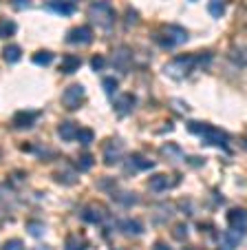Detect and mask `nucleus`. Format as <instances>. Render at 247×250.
I'll return each mask as SVG.
<instances>
[{
    "label": "nucleus",
    "instance_id": "25",
    "mask_svg": "<svg viewBox=\"0 0 247 250\" xmlns=\"http://www.w3.org/2000/svg\"><path fill=\"white\" fill-rule=\"evenodd\" d=\"M124 58H131V53H128V49H117L115 56H113V64L119 66V69H126V64H124Z\"/></svg>",
    "mask_w": 247,
    "mask_h": 250
},
{
    "label": "nucleus",
    "instance_id": "27",
    "mask_svg": "<svg viewBox=\"0 0 247 250\" xmlns=\"http://www.w3.org/2000/svg\"><path fill=\"white\" fill-rule=\"evenodd\" d=\"M115 199L121 204V206H133V204L137 202V197H135L133 193H117V195H115Z\"/></svg>",
    "mask_w": 247,
    "mask_h": 250
},
{
    "label": "nucleus",
    "instance_id": "10",
    "mask_svg": "<svg viewBox=\"0 0 247 250\" xmlns=\"http://www.w3.org/2000/svg\"><path fill=\"white\" fill-rule=\"evenodd\" d=\"M38 111H20V113H16V118H14V124L18 128H29V126H33V122L38 120Z\"/></svg>",
    "mask_w": 247,
    "mask_h": 250
},
{
    "label": "nucleus",
    "instance_id": "35",
    "mask_svg": "<svg viewBox=\"0 0 247 250\" xmlns=\"http://www.w3.org/2000/svg\"><path fill=\"white\" fill-rule=\"evenodd\" d=\"M104 66H106V60H104L102 56H95L93 60H91V69L93 71H102Z\"/></svg>",
    "mask_w": 247,
    "mask_h": 250
},
{
    "label": "nucleus",
    "instance_id": "22",
    "mask_svg": "<svg viewBox=\"0 0 247 250\" xmlns=\"http://www.w3.org/2000/svg\"><path fill=\"white\" fill-rule=\"evenodd\" d=\"M51 60H53V53H49V51H38L36 56H33V64H38V66L51 64Z\"/></svg>",
    "mask_w": 247,
    "mask_h": 250
},
{
    "label": "nucleus",
    "instance_id": "37",
    "mask_svg": "<svg viewBox=\"0 0 247 250\" xmlns=\"http://www.w3.org/2000/svg\"><path fill=\"white\" fill-rule=\"evenodd\" d=\"M190 164L192 166H203V157H190Z\"/></svg>",
    "mask_w": 247,
    "mask_h": 250
},
{
    "label": "nucleus",
    "instance_id": "20",
    "mask_svg": "<svg viewBox=\"0 0 247 250\" xmlns=\"http://www.w3.org/2000/svg\"><path fill=\"white\" fill-rule=\"evenodd\" d=\"M75 140H77L79 144H82V146H89V144H93L95 133L91 131V128H79L77 135H75Z\"/></svg>",
    "mask_w": 247,
    "mask_h": 250
},
{
    "label": "nucleus",
    "instance_id": "34",
    "mask_svg": "<svg viewBox=\"0 0 247 250\" xmlns=\"http://www.w3.org/2000/svg\"><path fill=\"white\" fill-rule=\"evenodd\" d=\"M11 7H14L16 11H24L31 7V0H11Z\"/></svg>",
    "mask_w": 247,
    "mask_h": 250
},
{
    "label": "nucleus",
    "instance_id": "21",
    "mask_svg": "<svg viewBox=\"0 0 247 250\" xmlns=\"http://www.w3.org/2000/svg\"><path fill=\"white\" fill-rule=\"evenodd\" d=\"M16 22H11V20H0V38H11V36H16Z\"/></svg>",
    "mask_w": 247,
    "mask_h": 250
},
{
    "label": "nucleus",
    "instance_id": "32",
    "mask_svg": "<svg viewBox=\"0 0 247 250\" xmlns=\"http://www.w3.org/2000/svg\"><path fill=\"white\" fill-rule=\"evenodd\" d=\"M29 232H31L33 237H42L44 235V226L42 224H38V222H29Z\"/></svg>",
    "mask_w": 247,
    "mask_h": 250
},
{
    "label": "nucleus",
    "instance_id": "12",
    "mask_svg": "<svg viewBox=\"0 0 247 250\" xmlns=\"http://www.w3.org/2000/svg\"><path fill=\"white\" fill-rule=\"evenodd\" d=\"M133 106H135V98H133V95H121V98L115 102V111H117V115H126V113H131Z\"/></svg>",
    "mask_w": 247,
    "mask_h": 250
},
{
    "label": "nucleus",
    "instance_id": "3",
    "mask_svg": "<svg viewBox=\"0 0 247 250\" xmlns=\"http://www.w3.org/2000/svg\"><path fill=\"white\" fill-rule=\"evenodd\" d=\"M84 86L82 84H71V86H66V91H64V95H62V102H64V106L66 109H79L82 106V102H84Z\"/></svg>",
    "mask_w": 247,
    "mask_h": 250
},
{
    "label": "nucleus",
    "instance_id": "30",
    "mask_svg": "<svg viewBox=\"0 0 247 250\" xmlns=\"http://www.w3.org/2000/svg\"><path fill=\"white\" fill-rule=\"evenodd\" d=\"M232 58L241 64H247V47H241V49H234L232 51Z\"/></svg>",
    "mask_w": 247,
    "mask_h": 250
},
{
    "label": "nucleus",
    "instance_id": "11",
    "mask_svg": "<svg viewBox=\"0 0 247 250\" xmlns=\"http://www.w3.org/2000/svg\"><path fill=\"white\" fill-rule=\"evenodd\" d=\"M161 155L166 157L168 162H181L183 160V151L179 144H172V142H168V144H163L161 146Z\"/></svg>",
    "mask_w": 247,
    "mask_h": 250
},
{
    "label": "nucleus",
    "instance_id": "2",
    "mask_svg": "<svg viewBox=\"0 0 247 250\" xmlns=\"http://www.w3.org/2000/svg\"><path fill=\"white\" fill-rule=\"evenodd\" d=\"M89 16H91V20L102 29L113 27V22H115V11H113V7L108 5V2H95L89 9Z\"/></svg>",
    "mask_w": 247,
    "mask_h": 250
},
{
    "label": "nucleus",
    "instance_id": "9",
    "mask_svg": "<svg viewBox=\"0 0 247 250\" xmlns=\"http://www.w3.org/2000/svg\"><path fill=\"white\" fill-rule=\"evenodd\" d=\"M170 186H172V182H170L168 175H152L148 180V188L154 190V193H163V190H168Z\"/></svg>",
    "mask_w": 247,
    "mask_h": 250
},
{
    "label": "nucleus",
    "instance_id": "31",
    "mask_svg": "<svg viewBox=\"0 0 247 250\" xmlns=\"http://www.w3.org/2000/svg\"><path fill=\"white\" fill-rule=\"evenodd\" d=\"M2 250H24V244L20 239H7L2 244Z\"/></svg>",
    "mask_w": 247,
    "mask_h": 250
},
{
    "label": "nucleus",
    "instance_id": "33",
    "mask_svg": "<svg viewBox=\"0 0 247 250\" xmlns=\"http://www.w3.org/2000/svg\"><path fill=\"white\" fill-rule=\"evenodd\" d=\"M102 84H104V91H106L108 95L115 93V89H117V80H115V78H104Z\"/></svg>",
    "mask_w": 247,
    "mask_h": 250
},
{
    "label": "nucleus",
    "instance_id": "29",
    "mask_svg": "<svg viewBox=\"0 0 247 250\" xmlns=\"http://www.w3.org/2000/svg\"><path fill=\"white\" fill-rule=\"evenodd\" d=\"M86 248V244L79 237H71L69 241H66V250H84Z\"/></svg>",
    "mask_w": 247,
    "mask_h": 250
},
{
    "label": "nucleus",
    "instance_id": "28",
    "mask_svg": "<svg viewBox=\"0 0 247 250\" xmlns=\"http://www.w3.org/2000/svg\"><path fill=\"white\" fill-rule=\"evenodd\" d=\"M77 168L79 170H89L93 168V155H89V153H84V155L77 160Z\"/></svg>",
    "mask_w": 247,
    "mask_h": 250
},
{
    "label": "nucleus",
    "instance_id": "23",
    "mask_svg": "<svg viewBox=\"0 0 247 250\" xmlns=\"http://www.w3.org/2000/svg\"><path fill=\"white\" fill-rule=\"evenodd\" d=\"M208 11H210L214 18H221L225 14V5L223 0H210V5H208Z\"/></svg>",
    "mask_w": 247,
    "mask_h": 250
},
{
    "label": "nucleus",
    "instance_id": "1",
    "mask_svg": "<svg viewBox=\"0 0 247 250\" xmlns=\"http://www.w3.org/2000/svg\"><path fill=\"white\" fill-rule=\"evenodd\" d=\"M194 69H199V64H196V56H179V58H172L168 64L163 66L166 76L174 78V80H183V78H188Z\"/></svg>",
    "mask_w": 247,
    "mask_h": 250
},
{
    "label": "nucleus",
    "instance_id": "6",
    "mask_svg": "<svg viewBox=\"0 0 247 250\" xmlns=\"http://www.w3.org/2000/svg\"><path fill=\"white\" fill-rule=\"evenodd\" d=\"M203 140L208 142V144H212V146H221V148H228V142H229V135L225 131H221V128H208L203 135Z\"/></svg>",
    "mask_w": 247,
    "mask_h": 250
},
{
    "label": "nucleus",
    "instance_id": "15",
    "mask_svg": "<svg viewBox=\"0 0 247 250\" xmlns=\"http://www.w3.org/2000/svg\"><path fill=\"white\" fill-rule=\"evenodd\" d=\"M241 239H243V230H236V228H234V230H229L228 235L223 237V248L234 250L238 244H241Z\"/></svg>",
    "mask_w": 247,
    "mask_h": 250
},
{
    "label": "nucleus",
    "instance_id": "16",
    "mask_svg": "<svg viewBox=\"0 0 247 250\" xmlns=\"http://www.w3.org/2000/svg\"><path fill=\"white\" fill-rule=\"evenodd\" d=\"M128 166L135 170H150L154 166V162L146 160V157H141V155H131L128 157Z\"/></svg>",
    "mask_w": 247,
    "mask_h": 250
},
{
    "label": "nucleus",
    "instance_id": "14",
    "mask_svg": "<svg viewBox=\"0 0 247 250\" xmlns=\"http://www.w3.org/2000/svg\"><path fill=\"white\" fill-rule=\"evenodd\" d=\"M82 219H84L86 224H99L104 219V215L99 212L97 206H86L84 210H82Z\"/></svg>",
    "mask_w": 247,
    "mask_h": 250
},
{
    "label": "nucleus",
    "instance_id": "38",
    "mask_svg": "<svg viewBox=\"0 0 247 250\" xmlns=\"http://www.w3.org/2000/svg\"><path fill=\"white\" fill-rule=\"evenodd\" d=\"M154 250H170V248L166 244H161V241H157V244H154Z\"/></svg>",
    "mask_w": 247,
    "mask_h": 250
},
{
    "label": "nucleus",
    "instance_id": "36",
    "mask_svg": "<svg viewBox=\"0 0 247 250\" xmlns=\"http://www.w3.org/2000/svg\"><path fill=\"white\" fill-rule=\"evenodd\" d=\"M174 237H177V239H188V226L186 224H179L177 228H174Z\"/></svg>",
    "mask_w": 247,
    "mask_h": 250
},
{
    "label": "nucleus",
    "instance_id": "17",
    "mask_svg": "<svg viewBox=\"0 0 247 250\" xmlns=\"http://www.w3.org/2000/svg\"><path fill=\"white\" fill-rule=\"evenodd\" d=\"M79 64H82V60H79L77 56H66L60 64V71L62 73H75V71L79 69Z\"/></svg>",
    "mask_w": 247,
    "mask_h": 250
},
{
    "label": "nucleus",
    "instance_id": "13",
    "mask_svg": "<svg viewBox=\"0 0 247 250\" xmlns=\"http://www.w3.org/2000/svg\"><path fill=\"white\" fill-rule=\"evenodd\" d=\"M77 131L79 128L75 126V122H62L60 126H57V135L62 137V140H66V142H71L75 135H77Z\"/></svg>",
    "mask_w": 247,
    "mask_h": 250
},
{
    "label": "nucleus",
    "instance_id": "4",
    "mask_svg": "<svg viewBox=\"0 0 247 250\" xmlns=\"http://www.w3.org/2000/svg\"><path fill=\"white\" fill-rule=\"evenodd\" d=\"M121 155H124V146H121L119 140H113L106 144V148H104V162H106L108 166L117 164V162L121 160Z\"/></svg>",
    "mask_w": 247,
    "mask_h": 250
},
{
    "label": "nucleus",
    "instance_id": "8",
    "mask_svg": "<svg viewBox=\"0 0 247 250\" xmlns=\"http://www.w3.org/2000/svg\"><path fill=\"white\" fill-rule=\"evenodd\" d=\"M163 33L172 40L174 47H177V44H186L188 42V31L183 27H177V24H168V27L163 29Z\"/></svg>",
    "mask_w": 247,
    "mask_h": 250
},
{
    "label": "nucleus",
    "instance_id": "26",
    "mask_svg": "<svg viewBox=\"0 0 247 250\" xmlns=\"http://www.w3.org/2000/svg\"><path fill=\"white\" fill-rule=\"evenodd\" d=\"M51 9L57 11V14H73V11H75V5H73V2H53Z\"/></svg>",
    "mask_w": 247,
    "mask_h": 250
},
{
    "label": "nucleus",
    "instance_id": "39",
    "mask_svg": "<svg viewBox=\"0 0 247 250\" xmlns=\"http://www.w3.org/2000/svg\"><path fill=\"white\" fill-rule=\"evenodd\" d=\"M36 250H49V246H40V248H36Z\"/></svg>",
    "mask_w": 247,
    "mask_h": 250
},
{
    "label": "nucleus",
    "instance_id": "24",
    "mask_svg": "<svg viewBox=\"0 0 247 250\" xmlns=\"http://www.w3.org/2000/svg\"><path fill=\"white\" fill-rule=\"evenodd\" d=\"M208 128H210V126H208L205 122H194V120H192V122H188V131H190L192 135H201V137H203Z\"/></svg>",
    "mask_w": 247,
    "mask_h": 250
},
{
    "label": "nucleus",
    "instance_id": "18",
    "mask_svg": "<svg viewBox=\"0 0 247 250\" xmlns=\"http://www.w3.org/2000/svg\"><path fill=\"white\" fill-rule=\"evenodd\" d=\"M121 230L128 232V235H141L144 232V226H141V222H137V219H124V222L119 224Z\"/></svg>",
    "mask_w": 247,
    "mask_h": 250
},
{
    "label": "nucleus",
    "instance_id": "19",
    "mask_svg": "<svg viewBox=\"0 0 247 250\" xmlns=\"http://www.w3.org/2000/svg\"><path fill=\"white\" fill-rule=\"evenodd\" d=\"M2 58L14 64V62H18L20 58H22V49H20L18 44H7V47L2 49Z\"/></svg>",
    "mask_w": 247,
    "mask_h": 250
},
{
    "label": "nucleus",
    "instance_id": "5",
    "mask_svg": "<svg viewBox=\"0 0 247 250\" xmlns=\"http://www.w3.org/2000/svg\"><path fill=\"white\" fill-rule=\"evenodd\" d=\"M91 40H93V31H91V27L82 24V27H75L73 31L69 33L66 42H71V44H89Z\"/></svg>",
    "mask_w": 247,
    "mask_h": 250
},
{
    "label": "nucleus",
    "instance_id": "7",
    "mask_svg": "<svg viewBox=\"0 0 247 250\" xmlns=\"http://www.w3.org/2000/svg\"><path fill=\"white\" fill-rule=\"evenodd\" d=\"M228 222L232 228H236V230H245L247 228V210L245 208H232V210L228 212Z\"/></svg>",
    "mask_w": 247,
    "mask_h": 250
}]
</instances>
